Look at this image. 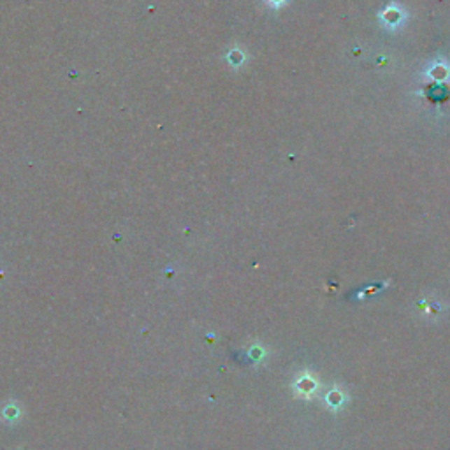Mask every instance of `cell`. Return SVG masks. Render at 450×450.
Returning a JSON list of instances; mask_svg holds the SVG:
<instances>
[{"instance_id":"obj_2","label":"cell","mask_w":450,"mask_h":450,"mask_svg":"<svg viewBox=\"0 0 450 450\" xmlns=\"http://www.w3.org/2000/svg\"><path fill=\"white\" fill-rule=\"evenodd\" d=\"M328 403L331 405V407H335V408L342 407V403H343V394L339 393V391H331V393L328 394Z\"/></svg>"},{"instance_id":"obj_1","label":"cell","mask_w":450,"mask_h":450,"mask_svg":"<svg viewBox=\"0 0 450 450\" xmlns=\"http://www.w3.org/2000/svg\"><path fill=\"white\" fill-rule=\"evenodd\" d=\"M295 389H297L299 394L310 396V394H314L315 389H317V380L311 379L310 374H304V377H301V379L297 380V384H295Z\"/></svg>"},{"instance_id":"obj_3","label":"cell","mask_w":450,"mask_h":450,"mask_svg":"<svg viewBox=\"0 0 450 450\" xmlns=\"http://www.w3.org/2000/svg\"><path fill=\"white\" fill-rule=\"evenodd\" d=\"M4 415H6V419H15L16 415H18V408H15V407H6Z\"/></svg>"}]
</instances>
